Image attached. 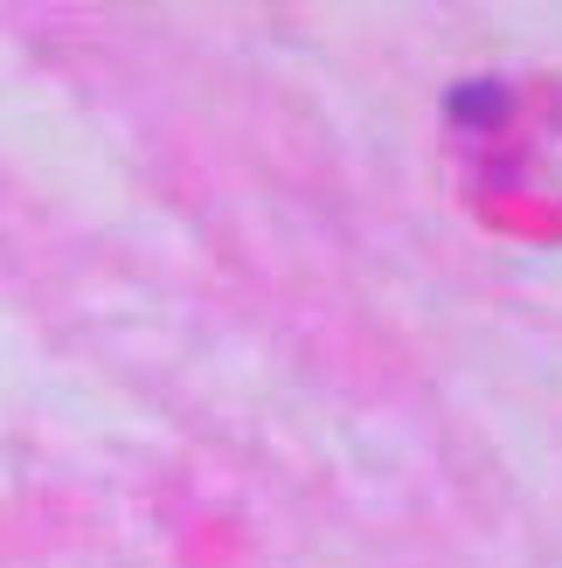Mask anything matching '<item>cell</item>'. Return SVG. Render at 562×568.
I'll use <instances>...</instances> for the list:
<instances>
[{"label": "cell", "instance_id": "1", "mask_svg": "<svg viewBox=\"0 0 562 568\" xmlns=\"http://www.w3.org/2000/svg\"><path fill=\"white\" fill-rule=\"evenodd\" d=\"M508 83H459V91H444V111H452V125H500L508 119Z\"/></svg>", "mask_w": 562, "mask_h": 568}]
</instances>
